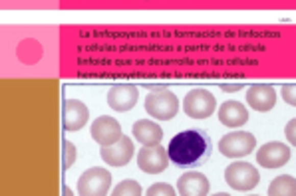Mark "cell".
I'll return each mask as SVG.
<instances>
[{
    "label": "cell",
    "instance_id": "cell-1",
    "mask_svg": "<svg viewBox=\"0 0 296 196\" xmlns=\"http://www.w3.org/2000/svg\"><path fill=\"white\" fill-rule=\"evenodd\" d=\"M211 149H213V141L207 131L187 129L171 139L167 147V157L175 166L195 169V166H203L209 160Z\"/></svg>",
    "mask_w": 296,
    "mask_h": 196
},
{
    "label": "cell",
    "instance_id": "cell-2",
    "mask_svg": "<svg viewBox=\"0 0 296 196\" xmlns=\"http://www.w3.org/2000/svg\"><path fill=\"white\" fill-rule=\"evenodd\" d=\"M145 111L157 121H169L179 113V99L167 88H151L145 97Z\"/></svg>",
    "mask_w": 296,
    "mask_h": 196
},
{
    "label": "cell",
    "instance_id": "cell-3",
    "mask_svg": "<svg viewBox=\"0 0 296 196\" xmlns=\"http://www.w3.org/2000/svg\"><path fill=\"white\" fill-rule=\"evenodd\" d=\"M225 180L233 190L239 192H249L253 190L260 180V175L255 164L246 162V160H235L227 166L225 171Z\"/></svg>",
    "mask_w": 296,
    "mask_h": 196
},
{
    "label": "cell",
    "instance_id": "cell-4",
    "mask_svg": "<svg viewBox=\"0 0 296 196\" xmlns=\"http://www.w3.org/2000/svg\"><path fill=\"white\" fill-rule=\"evenodd\" d=\"M183 111L191 119H207L217 111V99L203 88L191 89L183 99Z\"/></svg>",
    "mask_w": 296,
    "mask_h": 196
},
{
    "label": "cell",
    "instance_id": "cell-5",
    "mask_svg": "<svg viewBox=\"0 0 296 196\" xmlns=\"http://www.w3.org/2000/svg\"><path fill=\"white\" fill-rule=\"evenodd\" d=\"M111 188V173L102 166H92L78 178V194L82 196H104Z\"/></svg>",
    "mask_w": 296,
    "mask_h": 196
},
{
    "label": "cell",
    "instance_id": "cell-6",
    "mask_svg": "<svg viewBox=\"0 0 296 196\" xmlns=\"http://www.w3.org/2000/svg\"><path fill=\"white\" fill-rule=\"evenodd\" d=\"M257 147V139L253 133L249 131H233L223 135L219 141V151L221 155L229 159H242L246 155H251Z\"/></svg>",
    "mask_w": 296,
    "mask_h": 196
},
{
    "label": "cell",
    "instance_id": "cell-7",
    "mask_svg": "<svg viewBox=\"0 0 296 196\" xmlns=\"http://www.w3.org/2000/svg\"><path fill=\"white\" fill-rule=\"evenodd\" d=\"M169 164V157H167L165 147L157 145H143L137 153V166L147 173V175H159L163 173Z\"/></svg>",
    "mask_w": 296,
    "mask_h": 196
},
{
    "label": "cell",
    "instance_id": "cell-8",
    "mask_svg": "<svg viewBox=\"0 0 296 196\" xmlns=\"http://www.w3.org/2000/svg\"><path fill=\"white\" fill-rule=\"evenodd\" d=\"M90 133H92V139L97 143L100 147L113 145V143H117L121 137H124L121 125H119V121H117L115 117H111V115H102V117H97V119L92 123V127H90Z\"/></svg>",
    "mask_w": 296,
    "mask_h": 196
},
{
    "label": "cell",
    "instance_id": "cell-9",
    "mask_svg": "<svg viewBox=\"0 0 296 196\" xmlns=\"http://www.w3.org/2000/svg\"><path fill=\"white\" fill-rule=\"evenodd\" d=\"M90 119V109L84 101L80 99H66L64 107H62V125L66 131L74 133L80 131L82 127H86Z\"/></svg>",
    "mask_w": 296,
    "mask_h": 196
},
{
    "label": "cell",
    "instance_id": "cell-10",
    "mask_svg": "<svg viewBox=\"0 0 296 196\" xmlns=\"http://www.w3.org/2000/svg\"><path fill=\"white\" fill-rule=\"evenodd\" d=\"M139 99V89L133 83H117L108 93V105L117 113H128L131 111Z\"/></svg>",
    "mask_w": 296,
    "mask_h": 196
},
{
    "label": "cell",
    "instance_id": "cell-11",
    "mask_svg": "<svg viewBox=\"0 0 296 196\" xmlns=\"http://www.w3.org/2000/svg\"><path fill=\"white\" fill-rule=\"evenodd\" d=\"M290 160V147L284 143H266L257 151V162L264 169H278Z\"/></svg>",
    "mask_w": 296,
    "mask_h": 196
},
{
    "label": "cell",
    "instance_id": "cell-12",
    "mask_svg": "<svg viewBox=\"0 0 296 196\" xmlns=\"http://www.w3.org/2000/svg\"><path fill=\"white\" fill-rule=\"evenodd\" d=\"M100 157L110 166H126L133 159V141L130 137H121L113 145H106L100 149Z\"/></svg>",
    "mask_w": 296,
    "mask_h": 196
},
{
    "label": "cell",
    "instance_id": "cell-13",
    "mask_svg": "<svg viewBox=\"0 0 296 196\" xmlns=\"http://www.w3.org/2000/svg\"><path fill=\"white\" fill-rule=\"evenodd\" d=\"M246 103L251 109H255L259 113H266L277 105V91L273 86L255 83L246 89Z\"/></svg>",
    "mask_w": 296,
    "mask_h": 196
},
{
    "label": "cell",
    "instance_id": "cell-14",
    "mask_svg": "<svg viewBox=\"0 0 296 196\" xmlns=\"http://www.w3.org/2000/svg\"><path fill=\"white\" fill-rule=\"evenodd\" d=\"M211 192V184H209V178L197 173V171H191L181 175V178L177 180V194L181 196H205Z\"/></svg>",
    "mask_w": 296,
    "mask_h": 196
},
{
    "label": "cell",
    "instance_id": "cell-15",
    "mask_svg": "<svg viewBox=\"0 0 296 196\" xmlns=\"http://www.w3.org/2000/svg\"><path fill=\"white\" fill-rule=\"evenodd\" d=\"M217 113L225 127H242L249 121V111L241 101H225Z\"/></svg>",
    "mask_w": 296,
    "mask_h": 196
},
{
    "label": "cell",
    "instance_id": "cell-16",
    "mask_svg": "<svg viewBox=\"0 0 296 196\" xmlns=\"http://www.w3.org/2000/svg\"><path fill=\"white\" fill-rule=\"evenodd\" d=\"M131 133H133V139L141 145H157L163 139V129L155 121H149V119L135 121L131 127Z\"/></svg>",
    "mask_w": 296,
    "mask_h": 196
},
{
    "label": "cell",
    "instance_id": "cell-17",
    "mask_svg": "<svg viewBox=\"0 0 296 196\" xmlns=\"http://www.w3.org/2000/svg\"><path fill=\"white\" fill-rule=\"evenodd\" d=\"M266 192L270 196H294L296 178L290 177V175H280V177H277L268 184Z\"/></svg>",
    "mask_w": 296,
    "mask_h": 196
},
{
    "label": "cell",
    "instance_id": "cell-18",
    "mask_svg": "<svg viewBox=\"0 0 296 196\" xmlns=\"http://www.w3.org/2000/svg\"><path fill=\"white\" fill-rule=\"evenodd\" d=\"M16 52H18V58L24 62V64L32 66V64H36L38 60L42 58V44L36 42L34 38H28V40L20 42V46H18Z\"/></svg>",
    "mask_w": 296,
    "mask_h": 196
},
{
    "label": "cell",
    "instance_id": "cell-19",
    "mask_svg": "<svg viewBox=\"0 0 296 196\" xmlns=\"http://www.w3.org/2000/svg\"><path fill=\"white\" fill-rule=\"evenodd\" d=\"M111 194L113 196H139L143 194V188H141V184L137 182V180H121V182H117V186L111 190Z\"/></svg>",
    "mask_w": 296,
    "mask_h": 196
},
{
    "label": "cell",
    "instance_id": "cell-20",
    "mask_svg": "<svg viewBox=\"0 0 296 196\" xmlns=\"http://www.w3.org/2000/svg\"><path fill=\"white\" fill-rule=\"evenodd\" d=\"M76 145L72 141H62V169L68 171L72 164L76 162Z\"/></svg>",
    "mask_w": 296,
    "mask_h": 196
},
{
    "label": "cell",
    "instance_id": "cell-21",
    "mask_svg": "<svg viewBox=\"0 0 296 196\" xmlns=\"http://www.w3.org/2000/svg\"><path fill=\"white\" fill-rule=\"evenodd\" d=\"M147 196H175L177 190L171 186V184H165V182H155L151 184L147 190H145Z\"/></svg>",
    "mask_w": 296,
    "mask_h": 196
},
{
    "label": "cell",
    "instance_id": "cell-22",
    "mask_svg": "<svg viewBox=\"0 0 296 196\" xmlns=\"http://www.w3.org/2000/svg\"><path fill=\"white\" fill-rule=\"evenodd\" d=\"M280 93H282V99L288 103V105H296V88H294V83H284L282 86V89H280Z\"/></svg>",
    "mask_w": 296,
    "mask_h": 196
},
{
    "label": "cell",
    "instance_id": "cell-23",
    "mask_svg": "<svg viewBox=\"0 0 296 196\" xmlns=\"http://www.w3.org/2000/svg\"><path fill=\"white\" fill-rule=\"evenodd\" d=\"M294 127H296V119H290L288 123H286V129H284V133H286V139L288 143L294 147L296 145V133H294Z\"/></svg>",
    "mask_w": 296,
    "mask_h": 196
},
{
    "label": "cell",
    "instance_id": "cell-24",
    "mask_svg": "<svg viewBox=\"0 0 296 196\" xmlns=\"http://www.w3.org/2000/svg\"><path fill=\"white\" fill-rule=\"evenodd\" d=\"M241 88H242L241 83H223L221 91H225V93H235V91H239Z\"/></svg>",
    "mask_w": 296,
    "mask_h": 196
}]
</instances>
